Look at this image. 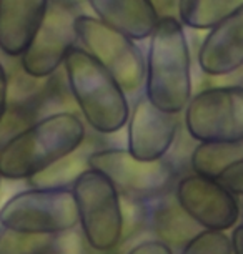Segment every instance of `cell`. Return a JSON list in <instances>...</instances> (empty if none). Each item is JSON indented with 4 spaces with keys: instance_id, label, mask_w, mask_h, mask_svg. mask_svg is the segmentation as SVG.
I'll use <instances>...</instances> for the list:
<instances>
[{
    "instance_id": "cell-1",
    "label": "cell",
    "mask_w": 243,
    "mask_h": 254,
    "mask_svg": "<svg viewBox=\"0 0 243 254\" xmlns=\"http://www.w3.org/2000/svg\"><path fill=\"white\" fill-rule=\"evenodd\" d=\"M85 125L74 112H55L35 120L0 146V175L30 180L85 143Z\"/></svg>"
},
{
    "instance_id": "cell-2",
    "label": "cell",
    "mask_w": 243,
    "mask_h": 254,
    "mask_svg": "<svg viewBox=\"0 0 243 254\" xmlns=\"http://www.w3.org/2000/svg\"><path fill=\"white\" fill-rule=\"evenodd\" d=\"M144 93L157 108L180 115L192 98V57L178 17L162 15L149 38Z\"/></svg>"
},
{
    "instance_id": "cell-3",
    "label": "cell",
    "mask_w": 243,
    "mask_h": 254,
    "mask_svg": "<svg viewBox=\"0 0 243 254\" xmlns=\"http://www.w3.org/2000/svg\"><path fill=\"white\" fill-rule=\"evenodd\" d=\"M64 75L74 103L87 125L100 135H113L127 127L130 103L110 71L79 44L69 50Z\"/></svg>"
},
{
    "instance_id": "cell-4",
    "label": "cell",
    "mask_w": 243,
    "mask_h": 254,
    "mask_svg": "<svg viewBox=\"0 0 243 254\" xmlns=\"http://www.w3.org/2000/svg\"><path fill=\"white\" fill-rule=\"evenodd\" d=\"M70 188L85 243L98 253L113 251L125 236L120 191L105 173L90 166L77 176Z\"/></svg>"
},
{
    "instance_id": "cell-5",
    "label": "cell",
    "mask_w": 243,
    "mask_h": 254,
    "mask_svg": "<svg viewBox=\"0 0 243 254\" xmlns=\"http://www.w3.org/2000/svg\"><path fill=\"white\" fill-rule=\"evenodd\" d=\"M0 224L35 234H62L74 231L79 213L72 188L32 186L10 196L0 208Z\"/></svg>"
},
{
    "instance_id": "cell-6",
    "label": "cell",
    "mask_w": 243,
    "mask_h": 254,
    "mask_svg": "<svg viewBox=\"0 0 243 254\" xmlns=\"http://www.w3.org/2000/svg\"><path fill=\"white\" fill-rule=\"evenodd\" d=\"M75 33L80 47L115 76L127 95L144 88L145 57L132 37L85 13L75 15Z\"/></svg>"
},
{
    "instance_id": "cell-7",
    "label": "cell",
    "mask_w": 243,
    "mask_h": 254,
    "mask_svg": "<svg viewBox=\"0 0 243 254\" xmlns=\"http://www.w3.org/2000/svg\"><path fill=\"white\" fill-rule=\"evenodd\" d=\"M185 128L198 143H243V87L220 85L192 95Z\"/></svg>"
},
{
    "instance_id": "cell-8",
    "label": "cell",
    "mask_w": 243,
    "mask_h": 254,
    "mask_svg": "<svg viewBox=\"0 0 243 254\" xmlns=\"http://www.w3.org/2000/svg\"><path fill=\"white\" fill-rule=\"evenodd\" d=\"M88 166L105 173L122 198L150 201L170 193L175 180L173 166L165 158L155 161L138 160L123 148H103L88 155Z\"/></svg>"
},
{
    "instance_id": "cell-9",
    "label": "cell",
    "mask_w": 243,
    "mask_h": 254,
    "mask_svg": "<svg viewBox=\"0 0 243 254\" xmlns=\"http://www.w3.org/2000/svg\"><path fill=\"white\" fill-rule=\"evenodd\" d=\"M173 194L185 213L202 229L228 231L237 226L242 214L238 196L215 178L197 173L182 176Z\"/></svg>"
},
{
    "instance_id": "cell-10",
    "label": "cell",
    "mask_w": 243,
    "mask_h": 254,
    "mask_svg": "<svg viewBox=\"0 0 243 254\" xmlns=\"http://www.w3.org/2000/svg\"><path fill=\"white\" fill-rule=\"evenodd\" d=\"M77 44L75 15L64 3L50 0L39 30L20 57L22 70L35 78L52 76L64 66L69 50Z\"/></svg>"
},
{
    "instance_id": "cell-11",
    "label": "cell",
    "mask_w": 243,
    "mask_h": 254,
    "mask_svg": "<svg viewBox=\"0 0 243 254\" xmlns=\"http://www.w3.org/2000/svg\"><path fill=\"white\" fill-rule=\"evenodd\" d=\"M177 117L157 108L145 93L140 95L127 122V150L144 161L165 158L178 133Z\"/></svg>"
},
{
    "instance_id": "cell-12",
    "label": "cell",
    "mask_w": 243,
    "mask_h": 254,
    "mask_svg": "<svg viewBox=\"0 0 243 254\" xmlns=\"http://www.w3.org/2000/svg\"><path fill=\"white\" fill-rule=\"evenodd\" d=\"M197 60L208 76H228L243 68V5L207 32Z\"/></svg>"
},
{
    "instance_id": "cell-13",
    "label": "cell",
    "mask_w": 243,
    "mask_h": 254,
    "mask_svg": "<svg viewBox=\"0 0 243 254\" xmlns=\"http://www.w3.org/2000/svg\"><path fill=\"white\" fill-rule=\"evenodd\" d=\"M50 0H0V52L20 59L44 20Z\"/></svg>"
},
{
    "instance_id": "cell-14",
    "label": "cell",
    "mask_w": 243,
    "mask_h": 254,
    "mask_svg": "<svg viewBox=\"0 0 243 254\" xmlns=\"http://www.w3.org/2000/svg\"><path fill=\"white\" fill-rule=\"evenodd\" d=\"M95 17L108 27L132 37L145 40L154 33L160 13L152 0H85Z\"/></svg>"
},
{
    "instance_id": "cell-15",
    "label": "cell",
    "mask_w": 243,
    "mask_h": 254,
    "mask_svg": "<svg viewBox=\"0 0 243 254\" xmlns=\"http://www.w3.org/2000/svg\"><path fill=\"white\" fill-rule=\"evenodd\" d=\"M149 221L155 231L157 239L170 248H183L188 241L203 231L178 204L173 193H165L150 201Z\"/></svg>"
},
{
    "instance_id": "cell-16",
    "label": "cell",
    "mask_w": 243,
    "mask_h": 254,
    "mask_svg": "<svg viewBox=\"0 0 243 254\" xmlns=\"http://www.w3.org/2000/svg\"><path fill=\"white\" fill-rule=\"evenodd\" d=\"M242 5L243 0H178L177 17L183 27L210 30Z\"/></svg>"
},
{
    "instance_id": "cell-17",
    "label": "cell",
    "mask_w": 243,
    "mask_h": 254,
    "mask_svg": "<svg viewBox=\"0 0 243 254\" xmlns=\"http://www.w3.org/2000/svg\"><path fill=\"white\" fill-rule=\"evenodd\" d=\"M240 158H243V143H198L190 156V166L193 173L217 180Z\"/></svg>"
},
{
    "instance_id": "cell-18",
    "label": "cell",
    "mask_w": 243,
    "mask_h": 254,
    "mask_svg": "<svg viewBox=\"0 0 243 254\" xmlns=\"http://www.w3.org/2000/svg\"><path fill=\"white\" fill-rule=\"evenodd\" d=\"M92 151L83 150V145L70 153L69 156L62 158L60 161L54 163L42 173L30 178L32 186H72L77 176L88 168V155Z\"/></svg>"
},
{
    "instance_id": "cell-19",
    "label": "cell",
    "mask_w": 243,
    "mask_h": 254,
    "mask_svg": "<svg viewBox=\"0 0 243 254\" xmlns=\"http://www.w3.org/2000/svg\"><path fill=\"white\" fill-rule=\"evenodd\" d=\"M55 248V234L23 233L0 224V254H50Z\"/></svg>"
},
{
    "instance_id": "cell-20",
    "label": "cell",
    "mask_w": 243,
    "mask_h": 254,
    "mask_svg": "<svg viewBox=\"0 0 243 254\" xmlns=\"http://www.w3.org/2000/svg\"><path fill=\"white\" fill-rule=\"evenodd\" d=\"M180 254H233L232 238L225 231L203 229L185 244Z\"/></svg>"
},
{
    "instance_id": "cell-21",
    "label": "cell",
    "mask_w": 243,
    "mask_h": 254,
    "mask_svg": "<svg viewBox=\"0 0 243 254\" xmlns=\"http://www.w3.org/2000/svg\"><path fill=\"white\" fill-rule=\"evenodd\" d=\"M217 180L225 185L232 193L243 198V158L228 166Z\"/></svg>"
},
{
    "instance_id": "cell-22",
    "label": "cell",
    "mask_w": 243,
    "mask_h": 254,
    "mask_svg": "<svg viewBox=\"0 0 243 254\" xmlns=\"http://www.w3.org/2000/svg\"><path fill=\"white\" fill-rule=\"evenodd\" d=\"M127 254H173V249L160 239H152L135 244Z\"/></svg>"
},
{
    "instance_id": "cell-23",
    "label": "cell",
    "mask_w": 243,
    "mask_h": 254,
    "mask_svg": "<svg viewBox=\"0 0 243 254\" xmlns=\"http://www.w3.org/2000/svg\"><path fill=\"white\" fill-rule=\"evenodd\" d=\"M8 81H10V78L7 75V70L0 62V120L3 118L8 107Z\"/></svg>"
},
{
    "instance_id": "cell-24",
    "label": "cell",
    "mask_w": 243,
    "mask_h": 254,
    "mask_svg": "<svg viewBox=\"0 0 243 254\" xmlns=\"http://www.w3.org/2000/svg\"><path fill=\"white\" fill-rule=\"evenodd\" d=\"M232 246H233V254H243V224L233 228L232 231Z\"/></svg>"
},
{
    "instance_id": "cell-25",
    "label": "cell",
    "mask_w": 243,
    "mask_h": 254,
    "mask_svg": "<svg viewBox=\"0 0 243 254\" xmlns=\"http://www.w3.org/2000/svg\"><path fill=\"white\" fill-rule=\"evenodd\" d=\"M152 3L155 5L160 15H171L170 12L173 10V8H177L178 0H152Z\"/></svg>"
},
{
    "instance_id": "cell-26",
    "label": "cell",
    "mask_w": 243,
    "mask_h": 254,
    "mask_svg": "<svg viewBox=\"0 0 243 254\" xmlns=\"http://www.w3.org/2000/svg\"><path fill=\"white\" fill-rule=\"evenodd\" d=\"M57 2L64 3V5H67V7H74V5H79V3L85 2V0H57Z\"/></svg>"
},
{
    "instance_id": "cell-27",
    "label": "cell",
    "mask_w": 243,
    "mask_h": 254,
    "mask_svg": "<svg viewBox=\"0 0 243 254\" xmlns=\"http://www.w3.org/2000/svg\"><path fill=\"white\" fill-rule=\"evenodd\" d=\"M50 254H65V253H62V251H60V249H59V246H57V248H55V249H54V251H52Z\"/></svg>"
},
{
    "instance_id": "cell-28",
    "label": "cell",
    "mask_w": 243,
    "mask_h": 254,
    "mask_svg": "<svg viewBox=\"0 0 243 254\" xmlns=\"http://www.w3.org/2000/svg\"><path fill=\"white\" fill-rule=\"evenodd\" d=\"M0 185H2V175H0Z\"/></svg>"
},
{
    "instance_id": "cell-29",
    "label": "cell",
    "mask_w": 243,
    "mask_h": 254,
    "mask_svg": "<svg viewBox=\"0 0 243 254\" xmlns=\"http://www.w3.org/2000/svg\"><path fill=\"white\" fill-rule=\"evenodd\" d=\"M242 213H243V201H242Z\"/></svg>"
}]
</instances>
